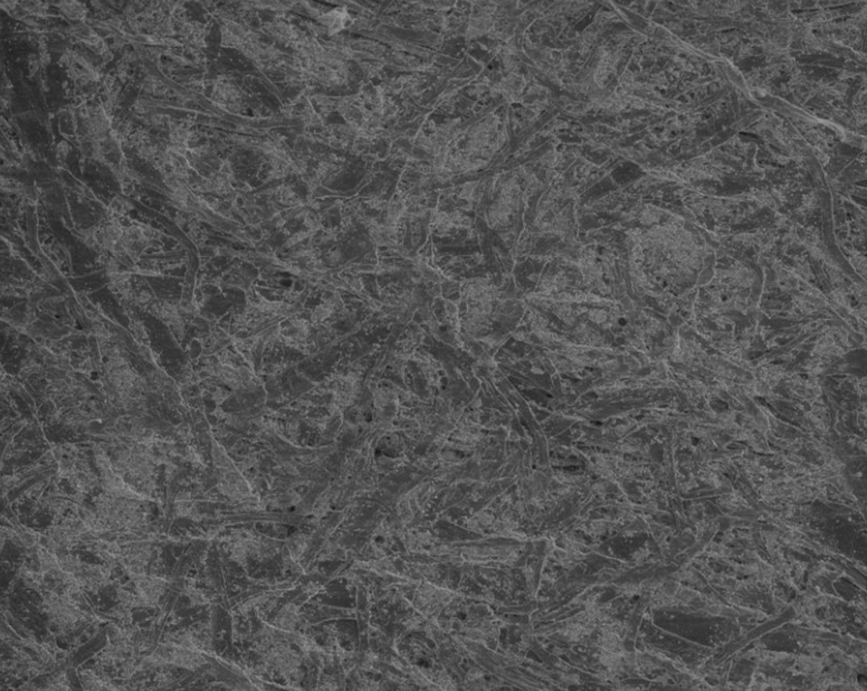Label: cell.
<instances>
[{"label":"cell","mask_w":867,"mask_h":691,"mask_svg":"<svg viewBox=\"0 0 867 691\" xmlns=\"http://www.w3.org/2000/svg\"><path fill=\"white\" fill-rule=\"evenodd\" d=\"M67 151H69V145H67V143H60V145H58V154L62 157H65L66 154H67Z\"/></svg>","instance_id":"cell-10"},{"label":"cell","mask_w":867,"mask_h":691,"mask_svg":"<svg viewBox=\"0 0 867 691\" xmlns=\"http://www.w3.org/2000/svg\"><path fill=\"white\" fill-rule=\"evenodd\" d=\"M45 611L55 626L60 629H71L84 620V612L70 598L55 591H46L44 594Z\"/></svg>","instance_id":"cell-2"},{"label":"cell","mask_w":867,"mask_h":691,"mask_svg":"<svg viewBox=\"0 0 867 691\" xmlns=\"http://www.w3.org/2000/svg\"><path fill=\"white\" fill-rule=\"evenodd\" d=\"M131 607H129L128 605H125V604L120 602V604H118V605L112 610V615H113L118 621H120V622L128 626V624H130V622H131Z\"/></svg>","instance_id":"cell-8"},{"label":"cell","mask_w":867,"mask_h":691,"mask_svg":"<svg viewBox=\"0 0 867 691\" xmlns=\"http://www.w3.org/2000/svg\"><path fill=\"white\" fill-rule=\"evenodd\" d=\"M81 680L84 688L88 690H111L115 689L106 678L100 677L91 670H83L81 672Z\"/></svg>","instance_id":"cell-6"},{"label":"cell","mask_w":867,"mask_h":691,"mask_svg":"<svg viewBox=\"0 0 867 691\" xmlns=\"http://www.w3.org/2000/svg\"><path fill=\"white\" fill-rule=\"evenodd\" d=\"M160 662L165 665H172L179 668L188 669V670H195L200 668L202 665L205 663V659L202 657L200 651L191 650V649L184 648V646H176L172 643L165 641V643L161 644L160 648L154 652Z\"/></svg>","instance_id":"cell-3"},{"label":"cell","mask_w":867,"mask_h":691,"mask_svg":"<svg viewBox=\"0 0 867 691\" xmlns=\"http://www.w3.org/2000/svg\"><path fill=\"white\" fill-rule=\"evenodd\" d=\"M110 575V567L81 563L74 578L83 589L97 591L108 583Z\"/></svg>","instance_id":"cell-5"},{"label":"cell","mask_w":867,"mask_h":691,"mask_svg":"<svg viewBox=\"0 0 867 691\" xmlns=\"http://www.w3.org/2000/svg\"><path fill=\"white\" fill-rule=\"evenodd\" d=\"M140 501L108 495L104 492L97 499V511L108 530L138 528L145 521Z\"/></svg>","instance_id":"cell-1"},{"label":"cell","mask_w":867,"mask_h":691,"mask_svg":"<svg viewBox=\"0 0 867 691\" xmlns=\"http://www.w3.org/2000/svg\"><path fill=\"white\" fill-rule=\"evenodd\" d=\"M176 512L177 515L181 517H194L196 515V509H195L193 501L189 499L188 493H180L177 497L176 500Z\"/></svg>","instance_id":"cell-7"},{"label":"cell","mask_w":867,"mask_h":691,"mask_svg":"<svg viewBox=\"0 0 867 691\" xmlns=\"http://www.w3.org/2000/svg\"><path fill=\"white\" fill-rule=\"evenodd\" d=\"M134 586L145 607H154L165 593L167 580L156 574H145L133 578Z\"/></svg>","instance_id":"cell-4"},{"label":"cell","mask_w":867,"mask_h":691,"mask_svg":"<svg viewBox=\"0 0 867 691\" xmlns=\"http://www.w3.org/2000/svg\"><path fill=\"white\" fill-rule=\"evenodd\" d=\"M49 689H51V690H69V680H67L65 674H60L55 676L49 681Z\"/></svg>","instance_id":"cell-9"}]
</instances>
